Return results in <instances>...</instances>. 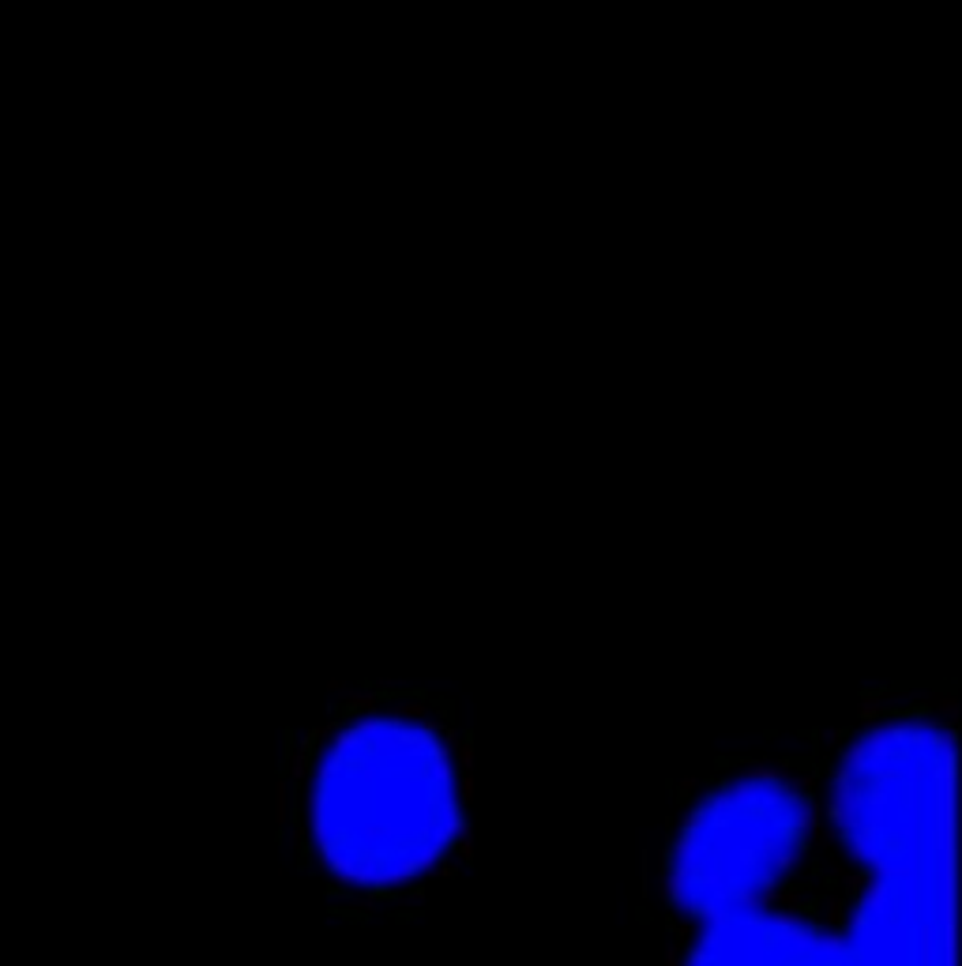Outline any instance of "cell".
Instances as JSON below:
<instances>
[{
    "label": "cell",
    "instance_id": "7a4b0ae2",
    "mask_svg": "<svg viewBox=\"0 0 962 966\" xmlns=\"http://www.w3.org/2000/svg\"><path fill=\"white\" fill-rule=\"evenodd\" d=\"M835 869L820 767L805 730L718 756L669 786L639 914L662 933L730 906L767 903Z\"/></svg>",
    "mask_w": 962,
    "mask_h": 966
},
{
    "label": "cell",
    "instance_id": "3957f363",
    "mask_svg": "<svg viewBox=\"0 0 962 966\" xmlns=\"http://www.w3.org/2000/svg\"><path fill=\"white\" fill-rule=\"evenodd\" d=\"M827 846L842 873L951 869L959 681H891L827 726H805Z\"/></svg>",
    "mask_w": 962,
    "mask_h": 966
},
{
    "label": "cell",
    "instance_id": "5b68a950",
    "mask_svg": "<svg viewBox=\"0 0 962 966\" xmlns=\"http://www.w3.org/2000/svg\"><path fill=\"white\" fill-rule=\"evenodd\" d=\"M835 925L854 966H955L951 869L876 876L835 865Z\"/></svg>",
    "mask_w": 962,
    "mask_h": 966
},
{
    "label": "cell",
    "instance_id": "6da1fadb",
    "mask_svg": "<svg viewBox=\"0 0 962 966\" xmlns=\"http://www.w3.org/2000/svg\"><path fill=\"white\" fill-rule=\"evenodd\" d=\"M474 730L410 681H331L282 737L275 842L346 925L421 918L474 857Z\"/></svg>",
    "mask_w": 962,
    "mask_h": 966
},
{
    "label": "cell",
    "instance_id": "277c9868",
    "mask_svg": "<svg viewBox=\"0 0 962 966\" xmlns=\"http://www.w3.org/2000/svg\"><path fill=\"white\" fill-rule=\"evenodd\" d=\"M662 966H854L835 925V869L767 903L669 925Z\"/></svg>",
    "mask_w": 962,
    "mask_h": 966
}]
</instances>
